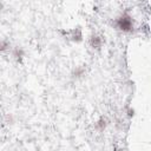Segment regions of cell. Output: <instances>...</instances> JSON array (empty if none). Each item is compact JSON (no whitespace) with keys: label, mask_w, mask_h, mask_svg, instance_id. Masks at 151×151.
<instances>
[{"label":"cell","mask_w":151,"mask_h":151,"mask_svg":"<svg viewBox=\"0 0 151 151\" xmlns=\"http://www.w3.org/2000/svg\"><path fill=\"white\" fill-rule=\"evenodd\" d=\"M7 48V44H6V42H3L1 43V51H5Z\"/></svg>","instance_id":"6"},{"label":"cell","mask_w":151,"mask_h":151,"mask_svg":"<svg viewBox=\"0 0 151 151\" xmlns=\"http://www.w3.org/2000/svg\"><path fill=\"white\" fill-rule=\"evenodd\" d=\"M117 26L121 31L124 32H130L134 27V23H132V18L127 14H123L117 19Z\"/></svg>","instance_id":"1"},{"label":"cell","mask_w":151,"mask_h":151,"mask_svg":"<svg viewBox=\"0 0 151 151\" xmlns=\"http://www.w3.org/2000/svg\"><path fill=\"white\" fill-rule=\"evenodd\" d=\"M84 73V69L83 67H78V69H76L73 74H74V77H79V76H82Z\"/></svg>","instance_id":"3"},{"label":"cell","mask_w":151,"mask_h":151,"mask_svg":"<svg viewBox=\"0 0 151 151\" xmlns=\"http://www.w3.org/2000/svg\"><path fill=\"white\" fill-rule=\"evenodd\" d=\"M90 44L93 48H99L102 46V38L98 35H92L90 39Z\"/></svg>","instance_id":"2"},{"label":"cell","mask_w":151,"mask_h":151,"mask_svg":"<svg viewBox=\"0 0 151 151\" xmlns=\"http://www.w3.org/2000/svg\"><path fill=\"white\" fill-rule=\"evenodd\" d=\"M14 57H15L17 59H21V58H23V51L19 50V48H17V50L14 51Z\"/></svg>","instance_id":"4"},{"label":"cell","mask_w":151,"mask_h":151,"mask_svg":"<svg viewBox=\"0 0 151 151\" xmlns=\"http://www.w3.org/2000/svg\"><path fill=\"white\" fill-rule=\"evenodd\" d=\"M105 125H106V124H105V121H104V119H100V121L97 123V126H98L99 129H104Z\"/></svg>","instance_id":"5"}]
</instances>
